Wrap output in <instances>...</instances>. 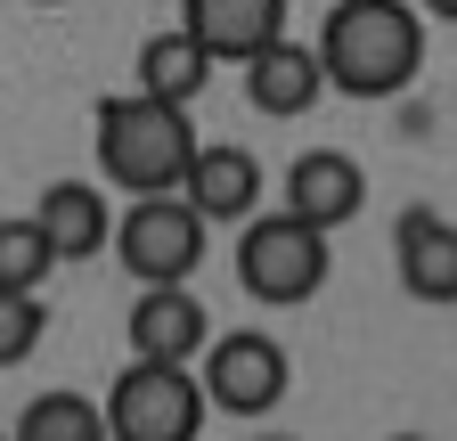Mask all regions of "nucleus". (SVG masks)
<instances>
[{
	"label": "nucleus",
	"instance_id": "13",
	"mask_svg": "<svg viewBox=\"0 0 457 441\" xmlns=\"http://www.w3.org/2000/svg\"><path fill=\"white\" fill-rule=\"evenodd\" d=\"M245 98L262 106V115H278V123L311 115V106L327 98V74H319V58H311V41L278 33L270 49H253V58H245Z\"/></svg>",
	"mask_w": 457,
	"mask_h": 441
},
{
	"label": "nucleus",
	"instance_id": "12",
	"mask_svg": "<svg viewBox=\"0 0 457 441\" xmlns=\"http://www.w3.org/2000/svg\"><path fill=\"white\" fill-rule=\"evenodd\" d=\"M131 352L139 360H196L204 344H212V319H204V303L188 295V287H139V303H131Z\"/></svg>",
	"mask_w": 457,
	"mask_h": 441
},
{
	"label": "nucleus",
	"instance_id": "2",
	"mask_svg": "<svg viewBox=\"0 0 457 441\" xmlns=\"http://www.w3.org/2000/svg\"><path fill=\"white\" fill-rule=\"evenodd\" d=\"M196 123L188 106H163V98H139V90H114L98 98V172L131 196H180V172L196 155Z\"/></svg>",
	"mask_w": 457,
	"mask_h": 441
},
{
	"label": "nucleus",
	"instance_id": "16",
	"mask_svg": "<svg viewBox=\"0 0 457 441\" xmlns=\"http://www.w3.org/2000/svg\"><path fill=\"white\" fill-rule=\"evenodd\" d=\"M49 245H41V229L17 212V220H0V287L9 295H41V279H49Z\"/></svg>",
	"mask_w": 457,
	"mask_h": 441
},
{
	"label": "nucleus",
	"instance_id": "18",
	"mask_svg": "<svg viewBox=\"0 0 457 441\" xmlns=\"http://www.w3.org/2000/svg\"><path fill=\"white\" fill-rule=\"evenodd\" d=\"M425 9H433V17H449V9H457V0H425Z\"/></svg>",
	"mask_w": 457,
	"mask_h": 441
},
{
	"label": "nucleus",
	"instance_id": "20",
	"mask_svg": "<svg viewBox=\"0 0 457 441\" xmlns=\"http://www.w3.org/2000/svg\"><path fill=\"white\" fill-rule=\"evenodd\" d=\"M253 441H295V433H253Z\"/></svg>",
	"mask_w": 457,
	"mask_h": 441
},
{
	"label": "nucleus",
	"instance_id": "1",
	"mask_svg": "<svg viewBox=\"0 0 457 441\" xmlns=\"http://www.w3.org/2000/svg\"><path fill=\"white\" fill-rule=\"evenodd\" d=\"M311 58H319L327 90L400 98L425 74V9H409V0H335Z\"/></svg>",
	"mask_w": 457,
	"mask_h": 441
},
{
	"label": "nucleus",
	"instance_id": "8",
	"mask_svg": "<svg viewBox=\"0 0 457 441\" xmlns=\"http://www.w3.org/2000/svg\"><path fill=\"white\" fill-rule=\"evenodd\" d=\"M180 33L212 66H245L286 33V0H180Z\"/></svg>",
	"mask_w": 457,
	"mask_h": 441
},
{
	"label": "nucleus",
	"instance_id": "19",
	"mask_svg": "<svg viewBox=\"0 0 457 441\" xmlns=\"http://www.w3.org/2000/svg\"><path fill=\"white\" fill-rule=\"evenodd\" d=\"M33 9H74V0H33Z\"/></svg>",
	"mask_w": 457,
	"mask_h": 441
},
{
	"label": "nucleus",
	"instance_id": "21",
	"mask_svg": "<svg viewBox=\"0 0 457 441\" xmlns=\"http://www.w3.org/2000/svg\"><path fill=\"white\" fill-rule=\"evenodd\" d=\"M392 441H425V433H392Z\"/></svg>",
	"mask_w": 457,
	"mask_h": 441
},
{
	"label": "nucleus",
	"instance_id": "5",
	"mask_svg": "<svg viewBox=\"0 0 457 441\" xmlns=\"http://www.w3.org/2000/svg\"><path fill=\"white\" fill-rule=\"evenodd\" d=\"M106 245H114V262H123L139 287H188L212 229L188 212V196H131V212H114Z\"/></svg>",
	"mask_w": 457,
	"mask_h": 441
},
{
	"label": "nucleus",
	"instance_id": "10",
	"mask_svg": "<svg viewBox=\"0 0 457 441\" xmlns=\"http://www.w3.org/2000/svg\"><path fill=\"white\" fill-rule=\"evenodd\" d=\"M392 262H400V287L417 303H433V311L457 303V229H449V212L409 204L400 229H392Z\"/></svg>",
	"mask_w": 457,
	"mask_h": 441
},
{
	"label": "nucleus",
	"instance_id": "3",
	"mask_svg": "<svg viewBox=\"0 0 457 441\" xmlns=\"http://www.w3.org/2000/svg\"><path fill=\"white\" fill-rule=\"evenodd\" d=\"M237 287L270 311H303L327 287V229L295 212H245V237H237Z\"/></svg>",
	"mask_w": 457,
	"mask_h": 441
},
{
	"label": "nucleus",
	"instance_id": "17",
	"mask_svg": "<svg viewBox=\"0 0 457 441\" xmlns=\"http://www.w3.org/2000/svg\"><path fill=\"white\" fill-rule=\"evenodd\" d=\"M49 336V311H41V295H9L0 287V368H17V360H33V344Z\"/></svg>",
	"mask_w": 457,
	"mask_h": 441
},
{
	"label": "nucleus",
	"instance_id": "4",
	"mask_svg": "<svg viewBox=\"0 0 457 441\" xmlns=\"http://www.w3.org/2000/svg\"><path fill=\"white\" fill-rule=\"evenodd\" d=\"M106 441H196L204 433V393H196V368L180 360H131L123 376L106 384Z\"/></svg>",
	"mask_w": 457,
	"mask_h": 441
},
{
	"label": "nucleus",
	"instance_id": "22",
	"mask_svg": "<svg viewBox=\"0 0 457 441\" xmlns=\"http://www.w3.org/2000/svg\"><path fill=\"white\" fill-rule=\"evenodd\" d=\"M0 441H9V433H0Z\"/></svg>",
	"mask_w": 457,
	"mask_h": 441
},
{
	"label": "nucleus",
	"instance_id": "6",
	"mask_svg": "<svg viewBox=\"0 0 457 441\" xmlns=\"http://www.w3.org/2000/svg\"><path fill=\"white\" fill-rule=\"evenodd\" d=\"M196 393L204 409H228V417H270L286 393H295V360H286L278 336H262V327H237V336H220L196 352Z\"/></svg>",
	"mask_w": 457,
	"mask_h": 441
},
{
	"label": "nucleus",
	"instance_id": "15",
	"mask_svg": "<svg viewBox=\"0 0 457 441\" xmlns=\"http://www.w3.org/2000/svg\"><path fill=\"white\" fill-rule=\"evenodd\" d=\"M9 441H106V417L90 393H33Z\"/></svg>",
	"mask_w": 457,
	"mask_h": 441
},
{
	"label": "nucleus",
	"instance_id": "11",
	"mask_svg": "<svg viewBox=\"0 0 457 441\" xmlns=\"http://www.w3.org/2000/svg\"><path fill=\"white\" fill-rule=\"evenodd\" d=\"M25 220L41 229L49 262H98V254H106V237H114V212H106V196H98L90 180H49V188H41V204H33Z\"/></svg>",
	"mask_w": 457,
	"mask_h": 441
},
{
	"label": "nucleus",
	"instance_id": "9",
	"mask_svg": "<svg viewBox=\"0 0 457 441\" xmlns=\"http://www.w3.org/2000/svg\"><path fill=\"white\" fill-rule=\"evenodd\" d=\"M180 196H188V212L204 220V229H212V220H245V212H262V155L237 147V139L196 147L188 172H180Z\"/></svg>",
	"mask_w": 457,
	"mask_h": 441
},
{
	"label": "nucleus",
	"instance_id": "7",
	"mask_svg": "<svg viewBox=\"0 0 457 441\" xmlns=\"http://www.w3.org/2000/svg\"><path fill=\"white\" fill-rule=\"evenodd\" d=\"M368 204V172H360V155H343V147H311L286 163V212L311 220V229H343V220H360Z\"/></svg>",
	"mask_w": 457,
	"mask_h": 441
},
{
	"label": "nucleus",
	"instance_id": "14",
	"mask_svg": "<svg viewBox=\"0 0 457 441\" xmlns=\"http://www.w3.org/2000/svg\"><path fill=\"white\" fill-rule=\"evenodd\" d=\"M212 82V58L180 33V25H163L139 41V98H163V106H188L196 90Z\"/></svg>",
	"mask_w": 457,
	"mask_h": 441
}]
</instances>
